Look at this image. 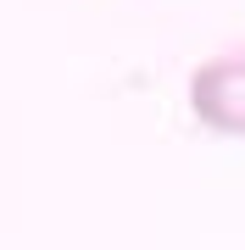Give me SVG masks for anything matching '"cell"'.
Segmentation results:
<instances>
[{"label": "cell", "mask_w": 245, "mask_h": 250, "mask_svg": "<svg viewBox=\"0 0 245 250\" xmlns=\"http://www.w3.org/2000/svg\"><path fill=\"white\" fill-rule=\"evenodd\" d=\"M190 117L206 134L245 139V50L206 56L190 72Z\"/></svg>", "instance_id": "obj_1"}]
</instances>
